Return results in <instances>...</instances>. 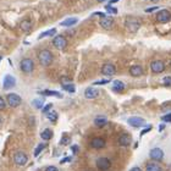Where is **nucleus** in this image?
I'll return each instance as SVG.
<instances>
[{
  "label": "nucleus",
  "instance_id": "9d476101",
  "mask_svg": "<svg viewBox=\"0 0 171 171\" xmlns=\"http://www.w3.org/2000/svg\"><path fill=\"white\" fill-rule=\"evenodd\" d=\"M170 19H171V14H170V11L166 10V9L160 10L156 14V21L160 22V23H166V22L170 21Z\"/></svg>",
  "mask_w": 171,
  "mask_h": 171
},
{
  "label": "nucleus",
  "instance_id": "de8ad7c7",
  "mask_svg": "<svg viewBox=\"0 0 171 171\" xmlns=\"http://www.w3.org/2000/svg\"><path fill=\"white\" fill-rule=\"evenodd\" d=\"M3 125V119H1V116H0V126Z\"/></svg>",
  "mask_w": 171,
  "mask_h": 171
},
{
  "label": "nucleus",
  "instance_id": "4c0bfd02",
  "mask_svg": "<svg viewBox=\"0 0 171 171\" xmlns=\"http://www.w3.org/2000/svg\"><path fill=\"white\" fill-rule=\"evenodd\" d=\"M45 171H59V169H58L56 166H54V165H49V166L45 169Z\"/></svg>",
  "mask_w": 171,
  "mask_h": 171
},
{
  "label": "nucleus",
  "instance_id": "ddd939ff",
  "mask_svg": "<svg viewBox=\"0 0 171 171\" xmlns=\"http://www.w3.org/2000/svg\"><path fill=\"white\" fill-rule=\"evenodd\" d=\"M149 156H150V159H153L155 161H160L164 158V152L160 148H153L149 153Z\"/></svg>",
  "mask_w": 171,
  "mask_h": 171
},
{
  "label": "nucleus",
  "instance_id": "4468645a",
  "mask_svg": "<svg viewBox=\"0 0 171 171\" xmlns=\"http://www.w3.org/2000/svg\"><path fill=\"white\" fill-rule=\"evenodd\" d=\"M99 89L98 88H94V87H88L86 90H84V97L87 99H95L98 95H99Z\"/></svg>",
  "mask_w": 171,
  "mask_h": 171
},
{
  "label": "nucleus",
  "instance_id": "a878e982",
  "mask_svg": "<svg viewBox=\"0 0 171 171\" xmlns=\"http://www.w3.org/2000/svg\"><path fill=\"white\" fill-rule=\"evenodd\" d=\"M32 105H33L36 109H43V107H44V100H43L42 98L34 99V100L32 101Z\"/></svg>",
  "mask_w": 171,
  "mask_h": 171
},
{
  "label": "nucleus",
  "instance_id": "f3484780",
  "mask_svg": "<svg viewBox=\"0 0 171 171\" xmlns=\"http://www.w3.org/2000/svg\"><path fill=\"white\" fill-rule=\"evenodd\" d=\"M131 136L128 135V133H122L120 137H119V146H121V147H128L130 144H131Z\"/></svg>",
  "mask_w": 171,
  "mask_h": 171
},
{
  "label": "nucleus",
  "instance_id": "9b49d317",
  "mask_svg": "<svg viewBox=\"0 0 171 171\" xmlns=\"http://www.w3.org/2000/svg\"><path fill=\"white\" fill-rule=\"evenodd\" d=\"M101 73L104 76H114L116 73V67L115 65L108 62V64H104L101 66Z\"/></svg>",
  "mask_w": 171,
  "mask_h": 171
},
{
  "label": "nucleus",
  "instance_id": "49530a36",
  "mask_svg": "<svg viewBox=\"0 0 171 171\" xmlns=\"http://www.w3.org/2000/svg\"><path fill=\"white\" fill-rule=\"evenodd\" d=\"M98 3H104V1H107V0H97Z\"/></svg>",
  "mask_w": 171,
  "mask_h": 171
},
{
  "label": "nucleus",
  "instance_id": "7c9ffc66",
  "mask_svg": "<svg viewBox=\"0 0 171 171\" xmlns=\"http://www.w3.org/2000/svg\"><path fill=\"white\" fill-rule=\"evenodd\" d=\"M44 147H45V146H44V144H43V143H41V144H38V147H37V148L34 149V156H38L39 154H41V152H42V150L44 149Z\"/></svg>",
  "mask_w": 171,
  "mask_h": 171
},
{
  "label": "nucleus",
  "instance_id": "1a4fd4ad",
  "mask_svg": "<svg viewBox=\"0 0 171 171\" xmlns=\"http://www.w3.org/2000/svg\"><path fill=\"white\" fill-rule=\"evenodd\" d=\"M150 70L153 73H161L165 70V64L161 60H154L150 64Z\"/></svg>",
  "mask_w": 171,
  "mask_h": 171
},
{
  "label": "nucleus",
  "instance_id": "8fccbe9b",
  "mask_svg": "<svg viewBox=\"0 0 171 171\" xmlns=\"http://www.w3.org/2000/svg\"><path fill=\"white\" fill-rule=\"evenodd\" d=\"M0 60H1V56H0Z\"/></svg>",
  "mask_w": 171,
  "mask_h": 171
},
{
  "label": "nucleus",
  "instance_id": "6ab92c4d",
  "mask_svg": "<svg viewBox=\"0 0 171 171\" xmlns=\"http://www.w3.org/2000/svg\"><path fill=\"white\" fill-rule=\"evenodd\" d=\"M20 28L23 31V32H30L31 30H32V22L30 21V20H23V21H21V23H20Z\"/></svg>",
  "mask_w": 171,
  "mask_h": 171
},
{
  "label": "nucleus",
  "instance_id": "f03ea898",
  "mask_svg": "<svg viewBox=\"0 0 171 171\" xmlns=\"http://www.w3.org/2000/svg\"><path fill=\"white\" fill-rule=\"evenodd\" d=\"M125 26H126V28L130 31V32H137L141 27V21L136 17H127L126 21H125Z\"/></svg>",
  "mask_w": 171,
  "mask_h": 171
},
{
  "label": "nucleus",
  "instance_id": "58836bf2",
  "mask_svg": "<svg viewBox=\"0 0 171 171\" xmlns=\"http://www.w3.org/2000/svg\"><path fill=\"white\" fill-rule=\"evenodd\" d=\"M152 130V126H149V127H147L146 130H143L142 131V132H141V136H144V135H146V133H148L149 132V131Z\"/></svg>",
  "mask_w": 171,
  "mask_h": 171
},
{
  "label": "nucleus",
  "instance_id": "f257e3e1",
  "mask_svg": "<svg viewBox=\"0 0 171 171\" xmlns=\"http://www.w3.org/2000/svg\"><path fill=\"white\" fill-rule=\"evenodd\" d=\"M53 60H54V56H53L51 51L48 49H42L38 53V61L42 65L43 67H48L53 64Z\"/></svg>",
  "mask_w": 171,
  "mask_h": 171
},
{
  "label": "nucleus",
  "instance_id": "7ed1b4c3",
  "mask_svg": "<svg viewBox=\"0 0 171 171\" xmlns=\"http://www.w3.org/2000/svg\"><path fill=\"white\" fill-rule=\"evenodd\" d=\"M20 69H21V71L24 72V73H31V72H33V70H34V62H33V60L30 59V58L22 59L21 62H20Z\"/></svg>",
  "mask_w": 171,
  "mask_h": 171
},
{
  "label": "nucleus",
  "instance_id": "2eb2a0df",
  "mask_svg": "<svg viewBox=\"0 0 171 171\" xmlns=\"http://www.w3.org/2000/svg\"><path fill=\"white\" fill-rule=\"evenodd\" d=\"M127 122H128V125H130V126H133V127H142L144 124H146L144 119H142V117H138V116L130 117Z\"/></svg>",
  "mask_w": 171,
  "mask_h": 171
},
{
  "label": "nucleus",
  "instance_id": "412c9836",
  "mask_svg": "<svg viewBox=\"0 0 171 171\" xmlns=\"http://www.w3.org/2000/svg\"><path fill=\"white\" fill-rule=\"evenodd\" d=\"M77 22H78L77 17H70V19H66L65 21H62L61 26H64V27H72V26H75Z\"/></svg>",
  "mask_w": 171,
  "mask_h": 171
},
{
  "label": "nucleus",
  "instance_id": "393cba45",
  "mask_svg": "<svg viewBox=\"0 0 171 171\" xmlns=\"http://www.w3.org/2000/svg\"><path fill=\"white\" fill-rule=\"evenodd\" d=\"M39 93H41L42 95H47V97L53 95V97L61 98V93H59V92H56V90H41Z\"/></svg>",
  "mask_w": 171,
  "mask_h": 171
},
{
  "label": "nucleus",
  "instance_id": "79ce46f5",
  "mask_svg": "<svg viewBox=\"0 0 171 171\" xmlns=\"http://www.w3.org/2000/svg\"><path fill=\"white\" fill-rule=\"evenodd\" d=\"M70 160H71V158H65V159L61 160V164H62V163H66V161H70Z\"/></svg>",
  "mask_w": 171,
  "mask_h": 171
},
{
  "label": "nucleus",
  "instance_id": "f8f14e48",
  "mask_svg": "<svg viewBox=\"0 0 171 171\" xmlns=\"http://www.w3.org/2000/svg\"><path fill=\"white\" fill-rule=\"evenodd\" d=\"M99 23H100V26H101L103 28H105V30H111L113 26H114V19L110 17V16L105 15V16H103V17L100 19Z\"/></svg>",
  "mask_w": 171,
  "mask_h": 171
},
{
  "label": "nucleus",
  "instance_id": "6e6552de",
  "mask_svg": "<svg viewBox=\"0 0 171 171\" xmlns=\"http://www.w3.org/2000/svg\"><path fill=\"white\" fill-rule=\"evenodd\" d=\"M89 146L93 149L99 150V149H103V148L107 147V141H105L104 138H101V137H95V138H93L90 141Z\"/></svg>",
  "mask_w": 171,
  "mask_h": 171
},
{
  "label": "nucleus",
  "instance_id": "39448f33",
  "mask_svg": "<svg viewBox=\"0 0 171 171\" xmlns=\"http://www.w3.org/2000/svg\"><path fill=\"white\" fill-rule=\"evenodd\" d=\"M95 165H97L98 170H100V171H108L111 167V161H110L109 158L101 156V158H99V159L97 160Z\"/></svg>",
  "mask_w": 171,
  "mask_h": 171
},
{
  "label": "nucleus",
  "instance_id": "0eeeda50",
  "mask_svg": "<svg viewBox=\"0 0 171 171\" xmlns=\"http://www.w3.org/2000/svg\"><path fill=\"white\" fill-rule=\"evenodd\" d=\"M6 101H7L9 107L16 108V107H19V105L21 104L22 99H21V97H20L19 94H16V93H10V94H7V97H6Z\"/></svg>",
  "mask_w": 171,
  "mask_h": 171
},
{
  "label": "nucleus",
  "instance_id": "bb28decb",
  "mask_svg": "<svg viewBox=\"0 0 171 171\" xmlns=\"http://www.w3.org/2000/svg\"><path fill=\"white\" fill-rule=\"evenodd\" d=\"M55 33H56V28H51V30H49V31H45V32H43V33L39 34V39H43V38H45V37H53Z\"/></svg>",
  "mask_w": 171,
  "mask_h": 171
},
{
  "label": "nucleus",
  "instance_id": "a211bd4d",
  "mask_svg": "<svg viewBox=\"0 0 171 171\" xmlns=\"http://www.w3.org/2000/svg\"><path fill=\"white\" fill-rule=\"evenodd\" d=\"M143 67L141 66V65H133V66L130 67V75L132 77H139L143 75Z\"/></svg>",
  "mask_w": 171,
  "mask_h": 171
},
{
  "label": "nucleus",
  "instance_id": "dca6fc26",
  "mask_svg": "<svg viewBox=\"0 0 171 171\" xmlns=\"http://www.w3.org/2000/svg\"><path fill=\"white\" fill-rule=\"evenodd\" d=\"M16 86V80L14 76L11 75H6L5 78H4V88L5 89H9V88H14Z\"/></svg>",
  "mask_w": 171,
  "mask_h": 171
},
{
  "label": "nucleus",
  "instance_id": "423d86ee",
  "mask_svg": "<svg viewBox=\"0 0 171 171\" xmlns=\"http://www.w3.org/2000/svg\"><path fill=\"white\" fill-rule=\"evenodd\" d=\"M53 45H54L56 49H59V50H64L65 48L67 47V41H66V38H65L64 36L59 34V36H55L54 39H53Z\"/></svg>",
  "mask_w": 171,
  "mask_h": 171
},
{
  "label": "nucleus",
  "instance_id": "cd10ccee",
  "mask_svg": "<svg viewBox=\"0 0 171 171\" xmlns=\"http://www.w3.org/2000/svg\"><path fill=\"white\" fill-rule=\"evenodd\" d=\"M47 117H48V120L50 121V122H56V120H58V113L56 111H49L48 114H47Z\"/></svg>",
  "mask_w": 171,
  "mask_h": 171
},
{
  "label": "nucleus",
  "instance_id": "c9c22d12",
  "mask_svg": "<svg viewBox=\"0 0 171 171\" xmlns=\"http://www.w3.org/2000/svg\"><path fill=\"white\" fill-rule=\"evenodd\" d=\"M6 108V101L4 100L3 97H0V110H4Z\"/></svg>",
  "mask_w": 171,
  "mask_h": 171
},
{
  "label": "nucleus",
  "instance_id": "2f4dec72",
  "mask_svg": "<svg viewBox=\"0 0 171 171\" xmlns=\"http://www.w3.org/2000/svg\"><path fill=\"white\" fill-rule=\"evenodd\" d=\"M105 10H107L109 14H113V15H116V14H117V9H116V7H113L111 5H107V6H105Z\"/></svg>",
  "mask_w": 171,
  "mask_h": 171
},
{
  "label": "nucleus",
  "instance_id": "b1692460",
  "mask_svg": "<svg viewBox=\"0 0 171 171\" xmlns=\"http://www.w3.org/2000/svg\"><path fill=\"white\" fill-rule=\"evenodd\" d=\"M53 136H54V133H53V131H51L50 128L44 130L43 132L41 133V137H42V139H44V141H49V139H51V138H53Z\"/></svg>",
  "mask_w": 171,
  "mask_h": 171
},
{
  "label": "nucleus",
  "instance_id": "4be33fe9",
  "mask_svg": "<svg viewBox=\"0 0 171 171\" xmlns=\"http://www.w3.org/2000/svg\"><path fill=\"white\" fill-rule=\"evenodd\" d=\"M94 124H95V126H98V127H104L105 125L108 124V119H107L105 116H98V117H95Z\"/></svg>",
  "mask_w": 171,
  "mask_h": 171
},
{
  "label": "nucleus",
  "instance_id": "5701e85b",
  "mask_svg": "<svg viewBox=\"0 0 171 171\" xmlns=\"http://www.w3.org/2000/svg\"><path fill=\"white\" fill-rule=\"evenodd\" d=\"M125 83L124 82H121V81H119V80H116V81H114V83H113V89L115 90V92H122L124 89H125Z\"/></svg>",
  "mask_w": 171,
  "mask_h": 171
},
{
  "label": "nucleus",
  "instance_id": "37998d69",
  "mask_svg": "<svg viewBox=\"0 0 171 171\" xmlns=\"http://www.w3.org/2000/svg\"><path fill=\"white\" fill-rule=\"evenodd\" d=\"M72 152H73V153H77V152H78V147H77V146L75 147V146H73V147H72Z\"/></svg>",
  "mask_w": 171,
  "mask_h": 171
},
{
  "label": "nucleus",
  "instance_id": "20e7f679",
  "mask_svg": "<svg viewBox=\"0 0 171 171\" xmlns=\"http://www.w3.org/2000/svg\"><path fill=\"white\" fill-rule=\"evenodd\" d=\"M14 163L19 166H23L28 163V155L26 154L24 152H16L14 154Z\"/></svg>",
  "mask_w": 171,
  "mask_h": 171
},
{
  "label": "nucleus",
  "instance_id": "c756f323",
  "mask_svg": "<svg viewBox=\"0 0 171 171\" xmlns=\"http://www.w3.org/2000/svg\"><path fill=\"white\" fill-rule=\"evenodd\" d=\"M70 142H71L70 136H66V135H65V136L61 138V141H60V146H66V144H69Z\"/></svg>",
  "mask_w": 171,
  "mask_h": 171
},
{
  "label": "nucleus",
  "instance_id": "a18cd8bd",
  "mask_svg": "<svg viewBox=\"0 0 171 171\" xmlns=\"http://www.w3.org/2000/svg\"><path fill=\"white\" fill-rule=\"evenodd\" d=\"M164 127H165L164 125H160V128H159V130H160V131H163V130H164Z\"/></svg>",
  "mask_w": 171,
  "mask_h": 171
},
{
  "label": "nucleus",
  "instance_id": "473e14b6",
  "mask_svg": "<svg viewBox=\"0 0 171 171\" xmlns=\"http://www.w3.org/2000/svg\"><path fill=\"white\" fill-rule=\"evenodd\" d=\"M163 83L165 87H171V77L170 76H166L163 78Z\"/></svg>",
  "mask_w": 171,
  "mask_h": 171
},
{
  "label": "nucleus",
  "instance_id": "a19ab883",
  "mask_svg": "<svg viewBox=\"0 0 171 171\" xmlns=\"http://www.w3.org/2000/svg\"><path fill=\"white\" fill-rule=\"evenodd\" d=\"M130 171H142V169L141 167H138V166H135V167H132Z\"/></svg>",
  "mask_w": 171,
  "mask_h": 171
},
{
  "label": "nucleus",
  "instance_id": "c03bdc74",
  "mask_svg": "<svg viewBox=\"0 0 171 171\" xmlns=\"http://www.w3.org/2000/svg\"><path fill=\"white\" fill-rule=\"evenodd\" d=\"M117 1H119V0H110V1H109V5H113V4L117 3Z\"/></svg>",
  "mask_w": 171,
  "mask_h": 171
},
{
  "label": "nucleus",
  "instance_id": "f704fd0d",
  "mask_svg": "<svg viewBox=\"0 0 171 171\" xmlns=\"http://www.w3.org/2000/svg\"><path fill=\"white\" fill-rule=\"evenodd\" d=\"M110 82V80H100V81H95L93 84L94 86H99V84H108Z\"/></svg>",
  "mask_w": 171,
  "mask_h": 171
},
{
  "label": "nucleus",
  "instance_id": "c85d7f7f",
  "mask_svg": "<svg viewBox=\"0 0 171 171\" xmlns=\"http://www.w3.org/2000/svg\"><path fill=\"white\" fill-rule=\"evenodd\" d=\"M62 89L66 90V92H70V93H73V92L76 90V87L72 83H64L62 84Z\"/></svg>",
  "mask_w": 171,
  "mask_h": 171
},
{
  "label": "nucleus",
  "instance_id": "72a5a7b5",
  "mask_svg": "<svg viewBox=\"0 0 171 171\" xmlns=\"http://www.w3.org/2000/svg\"><path fill=\"white\" fill-rule=\"evenodd\" d=\"M51 108H53V104H50V103H49V104L44 105V107H43V109H42V110H43V113H44V114H48V113H49V111L51 110Z\"/></svg>",
  "mask_w": 171,
  "mask_h": 171
},
{
  "label": "nucleus",
  "instance_id": "ea45409f",
  "mask_svg": "<svg viewBox=\"0 0 171 171\" xmlns=\"http://www.w3.org/2000/svg\"><path fill=\"white\" fill-rule=\"evenodd\" d=\"M155 10H158V6H153V7H148V9H146V12H153V11H155Z\"/></svg>",
  "mask_w": 171,
  "mask_h": 171
},
{
  "label": "nucleus",
  "instance_id": "e433bc0d",
  "mask_svg": "<svg viewBox=\"0 0 171 171\" xmlns=\"http://www.w3.org/2000/svg\"><path fill=\"white\" fill-rule=\"evenodd\" d=\"M163 121H165V122H171V113H169V114H166L165 116H163Z\"/></svg>",
  "mask_w": 171,
  "mask_h": 171
},
{
  "label": "nucleus",
  "instance_id": "aec40b11",
  "mask_svg": "<svg viewBox=\"0 0 171 171\" xmlns=\"http://www.w3.org/2000/svg\"><path fill=\"white\" fill-rule=\"evenodd\" d=\"M146 170H147V171H163V167H161V165H159L158 163L150 161V163L147 164Z\"/></svg>",
  "mask_w": 171,
  "mask_h": 171
},
{
  "label": "nucleus",
  "instance_id": "09e8293b",
  "mask_svg": "<svg viewBox=\"0 0 171 171\" xmlns=\"http://www.w3.org/2000/svg\"><path fill=\"white\" fill-rule=\"evenodd\" d=\"M170 67H171V62H170Z\"/></svg>",
  "mask_w": 171,
  "mask_h": 171
}]
</instances>
